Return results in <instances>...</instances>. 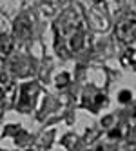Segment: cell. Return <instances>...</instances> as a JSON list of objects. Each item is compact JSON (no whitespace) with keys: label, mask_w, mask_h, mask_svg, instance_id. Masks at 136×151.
<instances>
[{"label":"cell","mask_w":136,"mask_h":151,"mask_svg":"<svg viewBox=\"0 0 136 151\" xmlns=\"http://www.w3.org/2000/svg\"><path fill=\"white\" fill-rule=\"evenodd\" d=\"M56 33V49L58 53H76L85 44V18H83L80 6L67 7L60 18L55 22Z\"/></svg>","instance_id":"1"},{"label":"cell","mask_w":136,"mask_h":151,"mask_svg":"<svg viewBox=\"0 0 136 151\" xmlns=\"http://www.w3.org/2000/svg\"><path fill=\"white\" fill-rule=\"evenodd\" d=\"M116 38L122 44H131L136 38V15H127L116 26Z\"/></svg>","instance_id":"2"},{"label":"cell","mask_w":136,"mask_h":151,"mask_svg":"<svg viewBox=\"0 0 136 151\" xmlns=\"http://www.w3.org/2000/svg\"><path fill=\"white\" fill-rule=\"evenodd\" d=\"M15 35L20 38V40H27L31 37V20L27 15H22L16 18L15 22Z\"/></svg>","instance_id":"3"},{"label":"cell","mask_w":136,"mask_h":151,"mask_svg":"<svg viewBox=\"0 0 136 151\" xmlns=\"http://www.w3.org/2000/svg\"><path fill=\"white\" fill-rule=\"evenodd\" d=\"M13 51V40L7 35H0V60H6Z\"/></svg>","instance_id":"4"},{"label":"cell","mask_w":136,"mask_h":151,"mask_svg":"<svg viewBox=\"0 0 136 151\" xmlns=\"http://www.w3.org/2000/svg\"><path fill=\"white\" fill-rule=\"evenodd\" d=\"M123 64H129V66H132L136 69V46L127 49V53H125V57H123Z\"/></svg>","instance_id":"5"},{"label":"cell","mask_w":136,"mask_h":151,"mask_svg":"<svg viewBox=\"0 0 136 151\" xmlns=\"http://www.w3.org/2000/svg\"><path fill=\"white\" fill-rule=\"evenodd\" d=\"M67 84H69V75L67 73L58 75V78H56V86H58V88H64V86H67Z\"/></svg>","instance_id":"6"},{"label":"cell","mask_w":136,"mask_h":151,"mask_svg":"<svg viewBox=\"0 0 136 151\" xmlns=\"http://www.w3.org/2000/svg\"><path fill=\"white\" fill-rule=\"evenodd\" d=\"M7 86H9V77H7V75L6 73H0V88H7Z\"/></svg>","instance_id":"7"},{"label":"cell","mask_w":136,"mask_h":151,"mask_svg":"<svg viewBox=\"0 0 136 151\" xmlns=\"http://www.w3.org/2000/svg\"><path fill=\"white\" fill-rule=\"evenodd\" d=\"M120 100H122V102H127V100H129V91H123L122 96H120Z\"/></svg>","instance_id":"8"},{"label":"cell","mask_w":136,"mask_h":151,"mask_svg":"<svg viewBox=\"0 0 136 151\" xmlns=\"http://www.w3.org/2000/svg\"><path fill=\"white\" fill-rule=\"evenodd\" d=\"M93 2H96V4H100V2H103V0H93Z\"/></svg>","instance_id":"9"},{"label":"cell","mask_w":136,"mask_h":151,"mask_svg":"<svg viewBox=\"0 0 136 151\" xmlns=\"http://www.w3.org/2000/svg\"><path fill=\"white\" fill-rule=\"evenodd\" d=\"M134 135H136V127H134Z\"/></svg>","instance_id":"10"},{"label":"cell","mask_w":136,"mask_h":151,"mask_svg":"<svg viewBox=\"0 0 136 151\" xmlns=\"http://www.w3.org/2000/svg\"><path fill=\"white\" fill-rule=\"evenodd\" d=\"M134 2H136V0H134Z\"/></svg>","instance_id":"11"}]
</instances>
